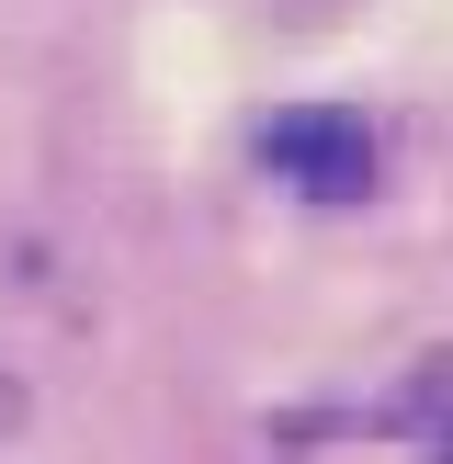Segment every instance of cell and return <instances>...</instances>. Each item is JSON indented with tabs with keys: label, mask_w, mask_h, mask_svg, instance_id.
Masks as SVG:
<instances>
[{
	"label": "cell",
	"mask_w": 453,
	"mask_h": 464,
	"mask_svg": "<svg viewBox=\"0 0 453 464\" xmlns=\"http://www.w3.org/2000/svg\"><path fill=\"white\" fill-rule=\"evenodd\" d=\"M261 159L294 181V193L317 204H352L362 181H374V136H362V113H329V102H294L261 125Z\"/></svg>",
	"instance_id": "cell-1"
}]
</instances>
